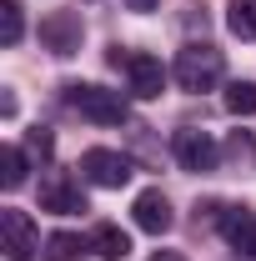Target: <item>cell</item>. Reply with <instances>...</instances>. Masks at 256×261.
<instances>
[{"mask_svg":"<svg viewBox=\"0 0 256 261\" xmlns=\"http://www.w3.org/2000/svg\"><path fill=\"white\" fill-rule=\"evenodd\" d=\"M171 75H176L181 91H211L221 81V50L216 45H186L171 65Z\"/></svg>","mask_w":256,"mask_h":261,"instance_id":"obj_1","label":"cell"},{"mask_svg":"<svg viewBox=\"0 0 256 261\" xmlns=\"http://www.w3.org/2000/svg\"><path fill=\"white\" fill-rule=\"evenodd\" d=\"M40 211H56V216H70V211H86V196H81V186L65 176V171H56L45 186H40Z\"/></svg>","mask_w":256,"mask_h":261,"instance_id":"obj_8","label":"cell"},{"mask_svg":"<svg viewBox=\"0 0 256 261\" xmlns=\"http://www.w3.org/2000/svg\"><path fill=\"white\" fill-rule=\"evenodd\" d=\"M65 106L81 111V116L96 121V126H121V121H126L121 91H106V86H65Z\"/></svg>","mask_w":256,"mask_h":261,"instance_id":"obj_2","label":"cell"},{"mask_svg":"<svg viewBox=\"0 0 256 261\" xmlns=\"http://www.w3.org/2000/svg\"><path fill=\"white\" fill-rule=\"evenodd\" d=\"M151 261H186V256H181V251H156Z\"/></svg>","mask_w":256,"mask_h":261,"instance_id":"obj_19","label":"cell"},{"mask_svg":"<svg viewBox=\"0 0 256 261\" xmlns=\"http://www.w3.org/2000/svg\"><path fill=\"white\" fill-rule=\"evenodd\" d=\"M40 40H45L56 56H75V50H81V15H70V10L45 15V20H40Z\"/></svg>","mask_w":256,"mask_h":261,"instance_id":"obj_7","label":"cell"},{"mask_svg":"<svg viewBox=\"0 0 256 261\" xmlns=\"http://www.w3.org/2000/svg\"><path fill=\"white\" fill-rule=\"evenodd\" d=\"M221 236L236 246V251H246L251 256V246H256V216L246 211V206H236V211H226V221H221Z\"/></svg>","mask_w":256,"mask_h":261,"instance_id":"obj_10","label":"cell"},{"mask_svg":"<svg viewBox=\"0 0 256 261\" xmlns=\"http://www.w3.org/2000/svg\"><path fill=\"white\" fill-rule=\"evenodd\" d=\"M131 216H136V226L161 236V231H171V201L161 191H141L136 196V206H131Z\"/></svg>","mask_w":256,"mask_h":261,"instance_id":"obj_9","label":"cell"},{"mask_svg":"<svg viewBox=\"0 0 256 261\" xmlns=\"http://www.w3.org/2000/svg\"><path fill=\"white\" fill-rule=\"evenodd\" d=\"M231 151H236V156H251V151H256V136H241V130H236V141H231Z\"/></svg>","mask_w":256,"mask_h":261,"instance_id":"obj_17","label":"cell"},{"mask_svg":"<svg viewBox=\"0 0 256 261\" xmlns=\"http://www.w3.org/2000/svg\"><path fill=\"white\" fill-rule=\"evenodd\" d=\"M126 5H131V10H136V15H146V10H156L161 0H126Z\"/></svg>","mask_w":256,"mask_h":261,"instance_id":"obj_18","label":"cell"},{"mask_svg":"<svg viewBox=\"0 0 256 261\" xmlns=\"http://www.w3.org/2000/svg\"><path fill=\"white\" fill-rule=\"evenodd\" d=\"M0 181H5V191H15V186L25 181V156H20V146H5V151H0Z\"/></svg>","mask_w":256,"mask_h":261,"instance_id":"obj_16","label":"cell"},{"mask_svg":"<svg viewBox=\"0 0 256 261\" xmlns=\"http://www.w3.org/2000/svg\"><path fill=\"white\" fill-rule=\"evenodd\" d=\"M226 25L236 40H256V0H226Z\"/></svg>","mask_w":256,"mask_h":261,"instance_id":"obj_11","label":"cell"},{"mask_svg":"<svg viewBox=\"0 0 256 261\" xmlns=\"http://www.w3.org/2000/svg\"><path fill=\"white\" fill-rule=\"evenodd\" d=\"M45 261H81L86 256V241L81 236H70V231H56V236H45Z\"/></svg>","mask_w":256,"mask_h":261,"instance_id":"obj_13","label":"cell"},{"mask_svg":"<svg viewBox=\"0 0 256 261\" xmlns=\"http://www.w3.org/2000/svg\"><path fill=\"white\" fill-rule=\"evenodd\" d=\"M0 251L10 261H31L40 251V236H35V221L25 211H15V206H5L0 211Z\"/></svg>","mask_w":256,"mask_h":261,"instance_id":"obj_3","label":"cell"},{"mask_svg":"<svg viewBox=\"0 0 256 261\" xmlns=\"http://www.w3.org/2000/svg\"><path fill=\"white\" fill-rule=\"evenodd\" d=\"M226 111L231 116H256V81H231L226 86Z\"/></svg>","mask_w":256,"mask_h":261,"instance_id":"obj_14","label":"cell"},{"mask_svg":"<svg viewBox=\"0 0 256 261\" xmlns=\"http://www.w3.org/2000/svg\"><path fill=\"white\" fill-rule=\"evenodd\" d=\"M91 246H96V256H106V261H121V256L131 251V236H126L121 226H96Z\"/></svg>","mask_w":256,"mask_h":261,"instance_id":"obj_12","label":"cell"},{"mask_svg":"<svg viewBox=\"0 0 256 261\" xmlns=\"http://www.w3.org/2000/svg\"><path fill=\"white\" fill-rule=\"evenodd\" d=\"M251 256H256V246H251Z\"/></svg>","mask_w":256,"mask_h":261,"instance_id":"obj_20","label":"cell"},{"mask_svg":"<svg viewBox=\"0 0 256 261\" xmlns=\"http://www.w3.org/2000/svg\"><path fill=\"white\" fill-rule=\"evenodd\" d=\"M126 75H131V91L141 100H156L161 86H166V65L146 50H126Z\"/></svg>","mask_w":256,"mask_h":261,"instance_id":"obj_6","label":"cell"},{"mask_svg":"<svg viewBox=\"0 0 256 261\" xmlns=\"http://www.w3.org/2000/svg\"><path fill=\"white\" fill-rule=\"evenodd\" d=\"M81 171H86L91 186H106V191H116V186L131 181V161L121 151H106V146H91V151L81 156Z\"/></svg>","mask_w":256,"mask_h":261,"instance_id":"obj_4","label":"cell"},{"mask_svg":"<svg viewBox=\"0 0 256 261\" xmlns=\"http://www.w3.org/2000/svg\"><path fill=\"white\" fill-rule=\"evenodd\" d=\"M171 146H176V161L186 166V171H211L216 156H221V151H216V141H211L206 130H196V126L176 130V141H171Z\"/></svg>","mask_w":256,"mask_h":261,"instance_id":"obj_5","label":"cell"},{"mask_svg":"<svg viewBox=\"0 0 256 261\" xmlns=\"http://www.w3.org/2000/svg\"><path fill=\"white\" fill-rule=\"evenodd\" d=\"M25 35V15H20V0H0V40L15 45Z\"/></svg>","mask_w":256,"mask_h":261,"instance_id":"obj_15","label":"cell"}]
</instances>
